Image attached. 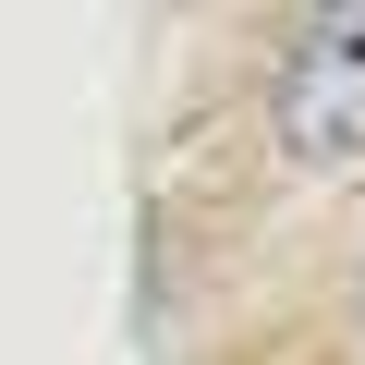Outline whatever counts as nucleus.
Segmentation results:
<instances>
[{
    "label": "nucleus",
    "instance_id": "f257e3e1",
    "mask_svg": "<svg viewBox=\"0 0 365 365\" xmlns=\"http://www.w3.org/2000/svg\"><path fill=\"white\" fill-rule=\"evenodd\" d=\"M268 134H280L292 170H341V158L365 146V0L292 25L280 86H268Z\"/></svg>",
    "mask_w": 365,
    "mask_h": 365
}]
</instances>
